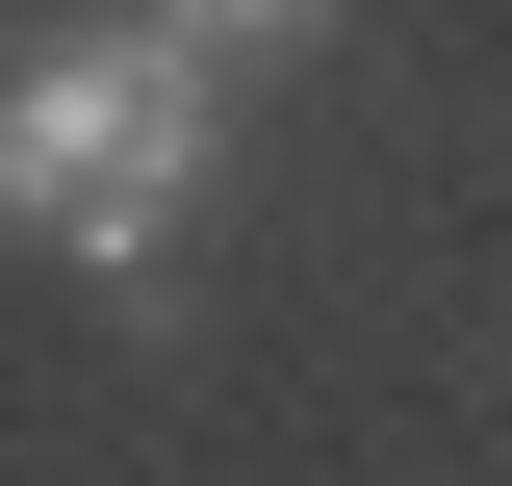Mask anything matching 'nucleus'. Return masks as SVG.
Returning <instances> with one entry per match:
<instances>
[{
	"instance_id": "nucleus-2",
	"label": "nucleus",
	"mask_w": 512,
	"mask_h": 486,
	"mask_svg": "<svg viewBox=\"0 0 512 486\" xmlns=\"http://www.w3.org/2000/svg\"><path fill=\"white\" fill-rule=\"evenodd\" d=\"M154 26H180V52H282L308 0H154Z\"/></svg>"
},
{
	"instance_id": "nucleus-1",
	"label": "nucleus",
	"mask_w": 512,
	"mask_h": 486,
	"mask_svg": "<svg viewBox=\"0 0 512 486\" xmlns=\"http://www.w3.org/2000/svg\"><path fill=\"white\" fill-rule=\"evenodd\" d=\"M0 205L26 231H77L103 282H154L205 205V52L180 26H128V52H52V77H0Z\"/></svg>"
}]
</instances>
